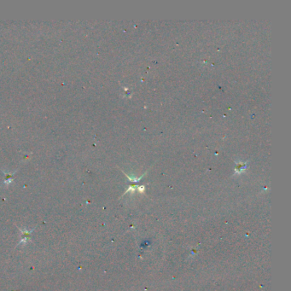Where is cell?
Here are the masks:
<instances>
[{"instance_id":"obj_1","label":"cell","mask_w":291,"mask_h":291,"mask_svg":"<svg viewBox=\"0 0 291 291\" xmlns=\"http://www.w3.org/2000/svg\"><path fill=\"white\" fill-rule=\"evenodd\" d=\"M37 226H35V228L32 229L31 230H28L23 229V228H20L17 226V228L20 230L21 232V240L19 242V243L17 244L16 247H18L20 245H25L26 243H27L28 242L31 241L32 238V233L33 232V230L36 229Z\"/></svg>"},{"instance_id":"obj_2","label":"cell","mask_w":291,"mask_h":291,"mask_svg":"<svg viewBox=\"0 0 291 291\" xmlns=\"http://www.w3.org/2000/svg\"><path fill=\"white\" fill-rule=\"evenodd\" d=\"M236 174H242V172L245 171V169L247 168V162L243 163V162H241V163H237L236 164Z\"/></svg>"}]
</instances>
